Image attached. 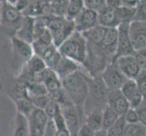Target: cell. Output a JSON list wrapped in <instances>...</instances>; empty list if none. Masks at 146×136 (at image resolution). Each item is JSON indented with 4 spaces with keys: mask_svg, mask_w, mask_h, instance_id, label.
Returning <instances> with one entry per match:
<instances>
[{
    "mask_svg": "<svg viewBox=\"0 0 146 136\" xmlns=\"http://www.w3.org/2000/svg\"><path fill=\"white\" fill-rule=\"evenodd\" d=\"M88 75L84 68H82L61 80L63 90L70 102L75 106L83 107L86 100L88 94Z\"/></svg>",
    "mask_w": 146,
    "mask_h": 136,
    "instance_id": "6da1fadb",
    "label": "cell"
},
{
    "mask_svg": "<svg viewBox=\"0 0 146 136\" xmlns=\"http://www.w3.org/2000/svg\"><path fill=\"white\" fill-rule=\"evenodd\" d=\"M88 94L84 104V112L86 113L94 110H103L107 104L108 89L101 76H87Z\"/></svg>",
    "mask_w": 146,
    "mask_h": 136,
    "instance_id": "7a4b0ae2",
    "label": "cell"
},
{
    "mask_svg": "<svg viewBox=\"0 0 146 136\" xmlns=\"http://www.w3.org/2000/svg\"><path fill=\"white\" fill-rule=\"evenodd\" d=\"M57 50L63 56L83 65L87 56V42L82 33L74 31L59 45Z\"/></svg>",
    "mask_w": 146,
    "mask_h": 136,
    "instance_id": "3957f363",
    "label": "cell"
},
{
    "mask_svg": "<svg viewBox=\"0 0 146 136\" xmlns=\"http://www.w3.org/2000/svg\"><path fill=\"white\" fill-rule=\"evenodd\" d=\"M44 17L46 28L51 34L53 44L58 47L74 31H75L73 19L66 17L46 15Z\"/></svg>",
    "mask_w": 146,
    "mask_h": 136,
    "instance_id": "277c9868",
    "label": "cell"
},
{
    "mask_svg": "<svg viewBox=\"0 0 146 136\" xmlns=\"http://www.w3.org/2000/svg\"><path fill=\"white\" fill-rule=\"evenodd\" d=\"M60 107V106H59ZM62 111L64 123L71 136H76L80 126L84 122V112L83 107L69 104L60 107Z\"/></svg>",
    "mask_w": 146,
    "mask_h": 136,
    "instance_id": "5b68a950",
    "label": "cell"
},
{
    "mask_svg": "<svg viewBox=\"0 0 146 136\" xmlns=\"http://www.w3.org/2000/svg\"><path fill=\"white\" fill-rule=\"evenodd\" d=\"M100 76L108 90H120L127 80L113 62L109 63L105 66Z\"/></svg>",
    "mask_w": 146,
    "mask_h": 136,
    "instance_id": "8992f818",
    "label": "cell"
},
{
    "mask_svg": "<svg viewBox=\"0 0 146 136\" xmlns=\"http://www.w3.org/2000/svg\"><path fill=\"white\" fill-rule=\"evenodd\" d=\"M128 34L134 51L146 49L145 21H132L128 26Z\"/></svg>",
    "mask_w": 146,
    "mask_h": 136,
    "instance_id": "52a82bcc",
    "label": "cell"
},
{
    "mask_svg": "<svg viewBox=\"0 0 146 136\" xmlns=\"http://www.w3.org/2000/svg\"><path fill=\"white\" fill-rule=\"evenodd\" d=\"M128 26L129 24H120L116 27L117 45H116V52L114 54L113 62L118 57L124 56V55H133L135 53L130 41L129 34H128Z\"/></svg>",
    "mask_w": 146,
    "mask_h": 136,
    "instance_id": "ba28073f",
    "label": "cell"
},
{
    "mask_svg": "<svg viewBox=\"0 0 146 136\" xmlns=\"http://www.w3.org/2000/svg\"><path fill=\"white\" fill-rule=\"evenodd\" d=\"M75 31L83 33L98 25V12L84 7L73 19Z\"/></svg>",
    "mask_w": 146,
    "mask_h": 136,
    "instance_id": "9c48e42d",
    "label": "cell"
},
{
    "mask_svg": "<svg viewBox=\"0 0 146 136\" xmlns=\"http://www.w3.org/2000/svg\"><path fill=\"white\" fill-rule=\"evenodd\" d=\"M23 17L21 12L6 2H4L0 7V23L7 27L16 28V31L21 24Z\"/></svg>",
    "mask_w": 146,
    "mask_h": 136,
    "instance_id": "30bf717a",
    "label": "cell"
},
{
    "mask_svg": "<svg viewBox=\"0 0 146 136\" xmlns=\"http://www.w3.org/2000/svg\"><path fill=\"white\" fill-rule=\"evenodd\" d=\"M49 117L43 109L35 107L27 117L30 136H43Z\"/></svg>",
    "mask_w": 146,
    "mask_h": 136,
    "instance_id": "8fae6325",
    "label": "cell"
},
{
    "mask_svg": "<svg viewBox=\"0 0 146 136\" xmlns=\"http://www.w3.org/2000/svg\"><path fill=\"white\" fill-rule=\"evenodd\" d=\"M113 63L117 65L119 70L127 79L134 80L143 70L138 64L133 54L118 57L114 60Z\"/></svg>",
    "mask_w": 146,
    "mask_h": 136,
    "instance_id": "7c38bea8",
    "label": "cell"
},
{
    "mask_svg": "<svg viewBox=\"0 0 146 136\" xmlns=\"http://www.w3.org/2000/svg\"><path fill=\"white\" fill-rule=\"evenodd\" d=\"M120 91L124 98L128 101L131 108L137 107L143 100H145L139 92L137 85L133 79H127L122 85Z\"/></svg>",
    "mask_w": 146,
    "mask_h": 136,
    "instance_id": "4fadbf2b",
    "label": "cell"
},
{
    "mask_svg": "<svg viewBox=\"0 0 146 136\" xmlns=\"http://www.w3.org/2000/svg\"><path fill=\"white\" fill-rule=\"evenodd\" d=\"M117 45V29L115 28H106L104 39L99 45L100 49L106 55L110 62H113L114 54L116 52Z\"/></svg>",
    "mask_w": 146,
    "mask_h": 136,
    "instance_id": "5bb4252c",
    "label": "cell"
},
{
    "mask_svg": "<svg viewBox=\"0 0 146 136\" xmlns=\"http://www.w3.org/2000/svg\"><path fill=\"white\" fill-rule=\"evenodd\" d=\"M107 104L112 107L119 116L123 115L131 108L128 101L124 98L120 90H109L107 94Z\"/></svg>",
    "mask_w": 146,
    "mask_h": 136,
    "instance_id": "9a60e30c",
    "label": "cell"
},
{
    "mask_svg": "<svg viewBox=\"0 0 146 136\" xmlns=\"http://www.w3.org/2000/svg\"><path fill=\"white\" fill-rule=\"evenodd\" d=\"M82 68V64L61 55L59 61L57 62L56 65H55L54 71L57 74V76L62 80L69 76V75H71L72 74L81 70Z\"/></svg>",
    "mask_w": 146,
    "mask_h": 136,
    "instance_id": "2e32d148",
    "label": "cell"
},
{
    "mask_svg": "<svg viewBox=\"0 0 146 136\" xmlns=\"http://www.w3.org/2000/svg\"><path fill=\"white\" fill-rule=\"evenodd\" d=\"M34 27H35V17L24 16L19 27L16 31L15 36L24 40L27 43L32 44L34 41Z\"/></svg>",
    "mask_w": 146,
    "mask_h": 136,
    "instance_id": "e0dca14e",
    "label": "cell"
},
{
    "mask_svg": "<svg viewBox=\"0 0 146 136\" xmlns=\"http://www.w3.org/2000/svg\"><path fill=\"white\" fill-rule=\"evenodd\" d=\"M11 44L15 54L24 62V64L34 54L32 44L30 43L14 36L11 37Z\"/></svg>",
    "mask_w": 146,
    "mask_h": 136,
    "instance_id": "ac0fdd59",
    "label": "cell"
},
{
    "mask_svg": "<svg viewBox=\"0 0 146 136\" xmlns=\"http://www.w3.org/2000/svg\"><path fill=\"white\" fill-rule=\"evenodd\" d=\"M98 25L105 28H115L120 23L117 19L115 9L104 7L98 11Z\"/></svg>",
    "mask_w": 146,
    "mask_h": 136,
    "instance_id": "d6986e66",
    "label": "cell"
},
{
    "mask_svg": "<svg viewBox=\"0 0 146 136\" xmlns=\"http://www.w3.org/2000/svg\"><path fill=\"white\" fill-rule=\"evenodd\" d=\"M105 30L106 28L97 25L92 28H90L86 31H84L82 33L84 37L86 40L87 44H94V45H99L102 43L104 34H105Z\"/></svg>",
    "mask_w": 146,
    "mask_h": 136,
    "instance_id": "ffe728a7",
    "label": "cell"
},
{
    "mask_svg": "<svg viewBox=\"0 0 146 136\" xmlns=\"http://www.w3.org/2000/svg\"><path fill=\"white\" fill-rule=\"evenodd\" d=\"M6 88V94L8 97L12 99L13 102L18 99L28 98L27 86L17 78L15 79L14 84L11 85H7Z\"/></svg>",
    "mask_w": 146,
    "mask_h": 136,
    "instance_id": "44dd1931",
    "label": "cell"
},
{
    "mask_svg": "<svg viewBox=\"0 0 146 136\" xmlns=\"http://www.w3.org/2000/svg\"><path fill=\"white\" fill-rule=\"evenodd\" d=\"M94 133L102 130V110H94L84 113V122Z\"/></svg>",
    "mask_w": 146,
    "mask_h": 136,
    "instance_id": "7402d4cb",
    "label": "cell"
},
{
    "mask_svg": "<svg viewBox=\"0 0 146 136\" xmlns=\"http://www.w3.org/2000/svg\"><path fill=\"white\" fill-rule=\"evenodd\" d=\"M47 66H46V63H44V60L40 56H38V55L35 54L22 66V68L27 70V72H29L30 74H32L34 75L40 73L41 71H43V70Z\"/></svg>",
    "mask_w": 146,
    "mask_h": 136,
    "instance_id": "603a6c76",
    "label": "cell"
},
{
    "mask_svg": "<svg viewBox=\"0 0 146 136\" xmlns=\"http://www.w3.org/2000/svg\"><path fill=\"white\" fill-rule=\"evenodd\" d=\"M13 136H30L27 118L19 113L15 117Z\"/></svg>",
    "mask_w": 146,
    "mask_h": 136,
    "instance_id": "cb8c5ba5",
    "label": "cell"
},
{
    "mask_svg": "<svg viewBox=\"0 0 146 136\" xmlns=\"http://www.w3.org/2000/svg\"><path fill=\"white\" fill-rule=\"evenodd\" d=\"M118 113L115 111L106 104L102 110V130L106 131L119 119Z\"/></svg>",
    "mask_w": 146,
    "mask_h": 136,
    "instance_id": "d4e9b609",
    "label": "cell"
},
{
    "mask_svg": "<svg viewBox=\"0 0 146 136\" xmlns=\"http://www.w3.org/2000/svg\"><path fill=\"white\" fill-rule=\"evenodd\" d=\"M49 7V15L65 17L68 7V0H46Z\"/></svg>",
    "mask_w": 146,
    "mask_h": 136,
    "instance_id": "484cf974",
    "label": "cell"
},
{
    "mask_svg": "<svg viewBox=\"0 0 146 136\" xmlns=\"http://www.w3.org/2000/svg\"><path fill=\"white\" fill-rule=\"evenodd\" d=\"M115 13L120 24H130L134 19L135 8L122 6L115 8Z\"/></svg>",
    "mask_w": 146,
    "mask_h": 136,
    "instance_id": "4316f807",
    "label": "cell"
},
{
    "mask_svg": "<svg viewBox=\"0 0 146 136\" xmlns=\"http://www.w3.org/2000/svg\"><path fill=\"white\" fill-rule=\"evenodd\" d=\"M17 107V113L23 114L27 118L29 116V114L32 113V111L35 109V105L33 104L32 101L29 98H22L14 101Z\"/></svg>",
    "mask_w": 146,
    "mask_h": 136,
    "instance_id": "83f0119b",
    "label": "cell"
},
{
    "mask_svg": "<svg viewBox=\"0 0 146 136\" xmlns=\"http://www.w3.org/2000/svg\"><path fill=\"white\" fill-rule=\"evenodd\" d=\"M145 134V126L140 123L125 124L123 136H142Z\"/></svg>",
    "mask_w": 146,
    "mask_h": 136,
    "instance_id": "f1b7e54d",
    "label": "cell"
},
{
    "mask_svg": "<svg viewBox=\"0 0 146 136\" xmlns=\"http://www.w3.org/2000/svg\"><path fill=\"white\" fill-rule=\"evenodd\" d=\"M84 8L83 0H68V7L65 17L70 19H74L75 16Z\"/></svg>",
    "mask_w": 146,
    "mask_h": 136,
    "instance_id": "f546056e",
    "label": "cell"
},
{
    "mask_svg": "<svg viewBox=\"0 0 146 136\" xmlns=\"http://www.w3.org/2000/svg\"><path fill=\"white\" fill-rule=\"evenodd\" d=\"M125 124L123 116H120L112 126L105 131L106 136H123Z\"/></svg>",
    "mask_w": 146,
    "mask_h": 136,
    "instance_id": "4dcf8cb0",
    "label": "cell"
},
{
    "mask_svg": "<svg viewBox=\"0 0 146 136\" xmlns=\"http://www.w3.org/2000/svg\"><path fill=\"white\" fill-rule=\"evenodd\" d=\"M134 82L137 85V88L143 97L145 99L146 95V69H143L140 74L134 79Z\"/></svg>",
    "mask_w": 146,
    "mask_h": 136,
    "instance_id": "1f68e13d",
    "label": "cell"
},
{
    "mask_svg": "<svg viewBox=\"0 0 146 136\" xmlns=\"http://www.w3.org/2000/svg\"><path fill=\"white\" fill-rule=\"evenodd\" d=\"M105 0H83L84 7L94 10V11H99L104 7Z\"/></svg>",
    "mask_w": 146,
    "mask_h": 136,
    "instance_id": "d6a6232c",
    "label": "cell"
},
{
    "mask_svg": "<svg viewBox=\"0 0 146 136\" xmlns=\"http://www.w3.org/2000/svg\"><path fill=\"white\" fill-rule=\"evenodd\" d=\"M137 114V117L139 120V123L143 125H146V103L145 100H143L137 107L133 108Z\"/></svg>",
    "mask_w": 146,
    "mask_h": 136,
    "instance_id": "836d02e7",
    "label": "cell"
},
{
    "mask_svg": "<svg viewBox=\"0 0 146 136\" xmlns=\"http://www.w3.org/2000/svg\"><path fill=\"white\" fill-rule=\"evenodd\" d=\"M133 21H145V0H140L135 7Z\"/></svg>",
    "mask_w": 146,
    "mask_h": 136,
    "instance_id": "e575fe53",
    "label": "cell"
},
{
    "mask_svg": "<svg viewBox=\"0 0 146 136\" xmlns=\"http://www.w3.org/2000/svg\"><path fill=\"white\" fill-rule=\"evenodd\" d=\"M123 116L125 123H127V124H133V123H139L136 112H135V110L133 108H129L127 112L125 113Z\"/></svg>",
    "mask_w": 146,
    "mask_h": 136,
    "instance_id": "d590c367",
    "label": "cell"
},
{
    "mask_svg": "<svg viewBox=\"0 0 146 136\" xmlns=\"http://www.w3.org/2000/svg\"><path fill=\"white\" fill-rule=\"evenodd\" d=\"M134 57L136 59L138 64L142 69H145L146 66V49L139 50V51H135Z\"/></svg>",
    "mask_w": 146,
    "mask_h": 136,
    "instance_id": "8d00e7d4",
    "label": "cell"
},
{
    "mask_svg": "<svg viewBox=\"0 0 146 136\" xmlns=\"http://www.w3.org/2000/svg\"><path fill=\"white\" fill-rule=\"evenodd\" d=\"M55 133H56V126H55L53 119H49L46 127H44L43 136H54Z\"/></svg>",
    "mask_w": 146,
    "mask_h": 136,
    "instance_id": "74e56055",
    "label": "cell"
},
{
    "mask_svg": "<svg viewBox=\"0 0 146 136\" xmlns=\"http://www.w3.org/2000/svg\"><path fill=\"white\" fill-rule=\"evenodd\" d=\"M94 132L90 129L86 124L83 123L81 126H80L78 132L76 133V136H94Z\"/></svg>",
    "mask_w": 146,
    "mask_h": 136,
    "instance_id": "f35d334b",
    "label": "cell"
},
{
    "mask_svg": "<svg viewBox=\"0 0 146 136\" xmlns=\"http://www.w3.org/2000/svg\"><path fill=\"white\" fill-rule=\"evenodd\" d=\"M30 0H17L16 5H15V7H16L18 11H20L21 13H23L26 8L28 7Z\"/></svg>",
    "mask_w": 146,
    "mask_h": 136,
    "instance_id": "ab89813d",
    "label": "cell"
},
{
    "mask_svg": "<svg viewBox=\"0 0 146 136\" xmlns=\"http://www.w3.org/2000/svg\"><path fill=\"white\" fill-rule=\"evenodd\" d=\"M104 6L115 9L119 7H122V0H105Z\"/></svg>",
    "mask_w": 146,
    "mask_h": 136,
    "instance_id": "60d3db41",
    "label": "cell"
},
{
    "mask_svg": "<svg viewBox=\"0 0 146 136\" xmlns=\"http://www.w3.org/2000/svg\"><path fill=\"white\" fill-rule=\"evenodd\" d=\"M140 0H122V6L135 8L139 4Z\"/></svg>",
    "mask_w": 146,
    "mask_h": 136,
    "instance_id": "b9f144b4",
    "label": "cell"
},
{
    "mask_svg": "<svg viewBox=\"0 0 146 136\" xmlns=\"http://www.w3.org/2000/svg\"><path fill=\"white\" fill-rule=\"evenodd\" d=\"M94 136H106V133H105L104 130H100L98 132L94 133Z\"/></svg>",
    "mask_w": 146,
    "mask_h": 136,
    "instance_id": "7bdbcfd3",
    "label": "cell"
},
{
    "mask_svg": "<svg viewBox=\"0 0 146 136\" xmlns=\"http://www.w3.org/2000/svg\"><path fill=\"white\" fill-rule=\"evenodd\" d=\"M17 0H5V2L9 4V5H11V6H14L15 7V5H16Z\"/></svg>",
    "mask_w": 146,
    "mask_h": 136,
    "instance_id": "ee69618b",
    "label": "cell"
},
{
    "mask_svg": "<svg viewBox=\"0 0 146 136\" xmlns=\"http://www.w3.org/2000/svg\"><path fill=\"white\" fill-rule=\"evenodd\" d=\"M1 1H2V2L4 3V2H5V0H1Z\"/></svg>",
    "mask_w": 146,
    "mask_h": 136,
    "instance_id": "f6af8a7d",
    "label": "cell"
},
{
    "mask_svg": "<svg viewBox=\"0 0 146 136\" xmlns=\"http://www.w3.org/2000/svg\"><path fill=\"white\" fill-rule=\"evenodd\" d=\"M142 136H145V134H143V135H142Z\"/></svg>",
    "mask_w": 146,
    "mask_h": 136,
    "instance_id": "bcb514c9",
    "label": "cell"
},
{
    "mask_svg": "<svg viewBox=\"0 0 146 136\" xmlns=\"http://www.w3.org/2000/svg\"><path fill=\"white\" fill-rule=\"evenodd\" d=\"M40 1H44V0H40Z\"/></svg>",
    "mask_w": 146,
    "mask_h": 136,
    "instance_id": "7dc6e473",
    "label": "cell"
}]
</instances>
